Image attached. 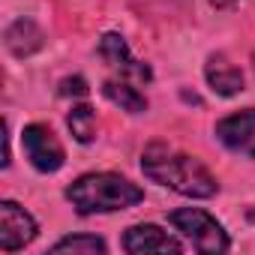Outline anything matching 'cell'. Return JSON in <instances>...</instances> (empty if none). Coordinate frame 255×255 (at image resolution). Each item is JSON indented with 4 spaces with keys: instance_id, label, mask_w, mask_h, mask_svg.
<instances>
[{
    "instance_id": "6da1fadb",
    "label": "cell",
    "mask_w": 255,
    "mask_h": 255,
    "mask_svg": "<svg viewBox=\"0 0 255 255\" xmlns=\"http://www.w3.org/2000/svg\"><path fill=\"white\" fill-rule=\"evenodd\" d=\"M141 171L147 180L174 189L186 198H213L219 192V183L204 162L165 144H150L141 153Z\"/></svg>"
},
{
    "instance_id": "7a4b0ae2",
    "label": "cell",
    "mask_w": 255,
    "mask_h": 255,
    "mask_svg": "<svg viewBox=\"0 0 255 255\" xmlns=\"http://www.w3.org/2000/svg\"><path fill=\"white\" fill-rule=\"evenodd\" d=\"M66 201L81 216L114 213V210H126V207L141 204L144 189L132 180L120 177V174L99 171V174H81L72 186H66Z\"/></svg>"
},
{
    "instance_id": "3957f363",
    "label": "cell",
    "mask_w": 255,
    "mask_h": 255,
    "mask_svg": "<svg viewBox=\"0 0 255 255\" xmlns=\"http://www.w3.org/2000/svg\"><path fill=\"white\" fill-rule=\"evenodd\" d=\"M168 222L192 243L195 252H228L231 240L225 234V228L201 207H180L168 213Z\"/></svg>"
},
{
    "instance_id": "277c9868",
    "label": "cell",
    "mask_w": 255,
    "mask_h": 255,
    "mask_svg": "<svg viewBox=\"0 0 255 255\" xmlns=\"http://www.w3.org/2000/svg\"><path fill=\"white\" fill-rule=\"evenodd\" d=\"M21 144H24V153L30 159V165L42 174H54L63 168L66 162V153H63V144L57 141V135L48 129L45 123H30L24 126L21 132Z\"/></svg>"
},
{
    "instance_id": "5b68a950",
    "label": "cell",
    "mask_w": 255,
    "mask_h": 255,
    "mask_svg": "<svg viewBox=\"0 0 255 255\" xmlns=\"http://www.w3.org/2000/svg\"><path fill=\"white\" fill-rule=\"evenodd\" d=\"M36 219L15 201H0V249L18 252L36 237Z\"/></svg>"
},
{
    "instance_id": "8992f818",
    "label": "cell",
    "mask_w": 255,
    "mask_h": 255,
    "mask_svg": "<svg viewBox=\"0 0 255 255\" xmlns=\"http://www.w3.org/2000/svg\"><path fill=\"white\" fill-rule=\"evenodd\" d=\"M213 132L231 153L255 159V108H243L222 117Z\"/></svg>"
},
{
    "instance_id": "52a82bcc",
    "label": "cell",
    "mask_w": 255,
    "mask_h": 255,
    "mask_svg": "<svg viewBox=\"0 0 255 255\" xmlns=\"http://www.w3.org/2000/svg\"><path fill=\"white\" fill-rule=\"evenodd\" d=\"M99 57H102L111 69H117L120 75H132V78H138V81H153V69H150L147 63H141V60L132 57L129 45H126V39H123L120 33H105V36L99 39Z\"/></svg>"
},
{
    "instance_id": "ba28073f",
    "label": "cell",
    "mask_w": 255,
    "mask_h": 255,
    "mask_svg": "<svg viewBox=\"0 0 255 255\" xmlns=\"http://www.w3.org/2000/svg\"><path fill=\"white\" fill-rule=\"evenodd\" d=\"M123 249L132 252V255H144V252H171V255H180V252H183V243L174 240V237H171L168 231H162L159 225L141 222V225L126 228V234H123Z\"/></svg>"
},
{
    "instance_id": "9c48e42d",
    "label": "cell",
    "mask_w": 255,
    "mask_h": 255,
    "mask_svg": "<svg viewBox=\"0 0 255 255\" xmlns=\"http://www.w3.org/2000/svg\"><path fill=\"white\" fill-rule=\"evenodd\" d=\"M204 78H207V84H210V90L216 96H237L243 90V72L234 63H228L225 54H213L207 60Z\"/></svg>"
},
{
    "instance_id": "30bf717a",
    "label": "cell",
    "mask_w": 255,
    "mask_h": 255,
    "mask_svg": "<svg viewBox=\"0 0 255 255\" xmlns=\"http://www.w3.org/2000/svg\"><path fill=\"white\" fill-rule=\"evenodd\" d=\"M42 45H45V36H42V30L30 18H18V21H12L6 27V48L15 57H30Z\"/></svg>"
},
{
    "instance_id": "8fae6325",
    "label": "cell",
    "mask_w": 255,
    "mask_h": 255,
    "mask_svg": "<svg viewBox=\"0 0 255 255\" xmlns=\"http://www.w3.org/2000/svg\"><path fill=\"white\" fill-rule=\"evenodd\" d=\"M102 93H105L114 105H120L123 111H129V114H141V111H147V96H144L138 87L126 84V81L108 78V81H102Z\"/></svg>"
},
{
    "instance_id": "7c38bea8",
    "label": "cell",
    "mask_w": 255,
    "mask_h": 255,
    "mask_svg": "<svg viewBox=\"0 0 255 255\" xmlns=\"http://www.w3.org/2000/svg\"><path fill=\"white\" fill-rule=\"evenodd\" d=\"M66 123H69V132L78 144H90L96 138V114L90 105H72Z\"/></svg>"
},
{
    "instance_id": "4fadbf2b",
    "label": "cell",
    "mask_w": 255,
    "mask_h": 255,
    "mask_svg": "<svg viewBox=\"0 0 255 255\" xmlns=\"http://www.w3.org/2000/svg\"><path fill=\"white\" fill-rule=\"evenodd\" d=\"M51 252H81V255L99 252V255H105V252H108V243H105L102 237H96V234H72V237L57 240V243L51 246Z\"/></svg>"
},
{
    "instance_id": "5bb4252c",
    "label": "cell",
    "mask_w": 255,
    "mask_h": 255,
    "mask_svg": "<svg viewBox=\"0 0 255 255\" xmlns=\"http://www.w3.org/2000/svg\"><path fill=\"white\" fill-rule=\"evenodd\" d=\"M60 96H87V81L84 78H63L60 81Z\"/></svg>"
}]
</instances>
